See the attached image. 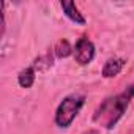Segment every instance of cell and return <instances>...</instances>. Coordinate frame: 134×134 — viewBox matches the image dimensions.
Segmentation results:
<instances>
[{
  "label": "cell",
  "instance_id": "cell-2",
  "mask_svg": "<svg viewBox=\"0 0 134 134\" xmlns=\"http://www.w3.org/2000/svg\"><path fill=\"white\" fill-rule=\"evenodd\" d=\"M84 104H85V95L73 93V95L65 96L55 109V115H54L55 125L62 129L70 128L71 123L74 121V118L79 115Z\"/></svg>",
  "mask_w": 134,
  "mask_h": 134
},
{
  "label": "cell",
  "instance_id": "cell-1",
  "mask_svg": "<svg viewBox=\"0 0 134 134\" xmlns=\"http://www.w3.org/2000/svg\"><path fill=\"white\" fill-rule=\"evenodd\" d=\"M134 98V82L123 88L120 93L106 98L93 112V121L104 129H114L117 123L126 114L131 101Z\"/></svg>",
  "mask_w": 134,
  "mask_h": 134
},
{
  "label": "cell",
  "instance_id": "cell-5",
  "mask_svg": "<svg viewBox=\"0 0 134 134\" xmlns=\"http://www.w3.org/2000/svg\"><path fill=\"white\" fill-rule=\"evenodd\" d=\"M60 7L63 10V14L71 22H74L76 25H85L87 24V19L82 16V13L79 11V8L76 7L74 2H60Z\"/></svg>",
  "mask_w": 134,
  "mask_h": 134
},
{
  "label": "cell",
  "instance_id": "cell-3",
  "mask_svg": "<svg viewBox=\"0 0 134 134\" xmlns=\"http://www.w3.org/2000/svg\"><path fill=\"white\" fill-rule=\"evenodd\" d=\"M73 57H74L76 63L81 65V66H85V65L92 63L93 58H95V44H93V41L88 40L87 36H81L76 41L74 47H73Z\"/></svg>",
  "mask_w": 134,
  "mask_h": 134
},
{
  "label": "cell",
  "instance_id": "cell-4",
  "mask_svg": "<svg viewBox=\"0 0 134 134\" xmlns=\"http://www.w3.org/2000/svg\"><path fill=\"white\" fill-rule=\"evenodd\" d=\"M125 65H126V62L123 58H120V57H110L103 65L101 74L106 79H112V77H115V76H118L121 73V70L125 68Z\"/></svg>",
  "mask_w": 134,
  "mask_h": 134
},
{
  "label": "cell",
  "instance_id": "cell-7",
  "mask_svg": "<svg viewBox=\"0 0 134 134\" xmlns=\"http://www.w3.org/2000/svg\"><path fill=\"white\" fill-rule=\"evenodd\" d=\"M54 54H55V57H58V58H66L68 55H71V54H73V47H71L70 41L60 40V41L55 44V47H54Z\"/></svg>",
  "mask_w": 134,
  "mask_h": 134
},
{
  "label": "cell",
  "instance_id": "cell-8",
  "mask_svg": "<svg viewBox=\"0 0 134 134\" xmlns=\"http://www.w3.org/2000/svg\"><path fill=\"white\" fill-rule=\"evenodd\" d=\"M84 134H99V131H98V129H88V131H85Z\"/></svg>",
  "mask_w": 134,
  "mask_h": 134
},
{
  "label": "cell",
  "instance_id": "cell-6",
  "mask_svg": "<svg viewBox=\"0 0 134 134\" xmlns=\"http://www.w3.org/2000/svg\"><path fill=\"white\" fill-rule=\"evenodd\" d=\"M36 81V70L35 66H27L24 68L19 74H18V84L22 87V88H30Z\"/></svg>",
  "mask_w": 134,
  "mask_h": 134
}]
</instances>
